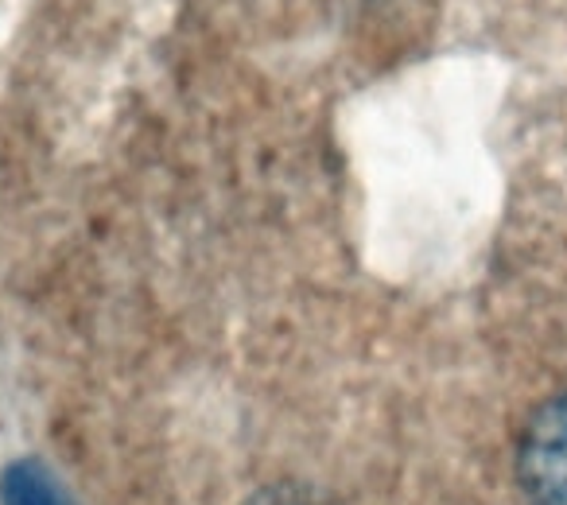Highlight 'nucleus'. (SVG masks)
I'll return each instance as SVG.
<instances>
[{"label": "nucleus", "mask_w": 567, "mask_h": 505, "mask_svg": "<svg viewBox=\"0 0 567 505\" xmlns=\"http://www.w3.org/2000/svg\"><path fill=\"white\" fill-rule=\"evenodd\" d=\"M520 482L533 505H567V396L533 416L520 443Z\"/></svg>", "instance_id": "1"}, {"label": "nucleus", "mask_w": 567, "mask_h": 505, "mask_svg": "<svg viewBox=\"0 0 567 505\" xmlns=\"http://www.w3.org/2000/svg\"><path fill=\"white\" fill-rule=\"evenodd\" d=\"M257 505H300V502H276V497H260Z\"/></svg>", "instance_id": "3"}, {"label": "nucleus", "mask_w": 567, "mask_h": 505, "mask_svg": "<svg viewBox=\"0 0 567 505\" xmlns=\"http://www.w3.org/2000/svg\"><path fill=\"white\" fill-rule=\"evenodd\" d=\"M0 494H4V505H71L59 482L35 463L12 466L0 482Z\"/></svg>", "instance_id": "2"}]
</instances>
